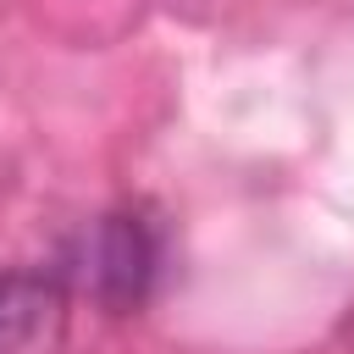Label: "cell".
Segmentation results:
<instances>
[{"instance_id":"1","label":"cell","mask_w":354,"mask_h":354,"mask_svg":"<svg viewBox=\"0 0 354 354\" xmlns=\"http://www.w3.org/2000/svg\"><path fill=\"white\" fill-rule=\"evenodd\" d=\"M160 277V232L144 210H105L77 243V282L111 315H127L149 299Z\"/></svg>"},{"instance_id":"2","label":"cell","mask_w":354,"mask_h":354,"mask_svg":"<svg viewBox=\"0 0 354 354\" xmlns=\"http://www.w3.org/2000/svg\"><path fill=\"white\" fill-rule=\"evenodd\" d=\"M66 288L55 271H0V354H61Z\"/></svg>"}]
</instances>
